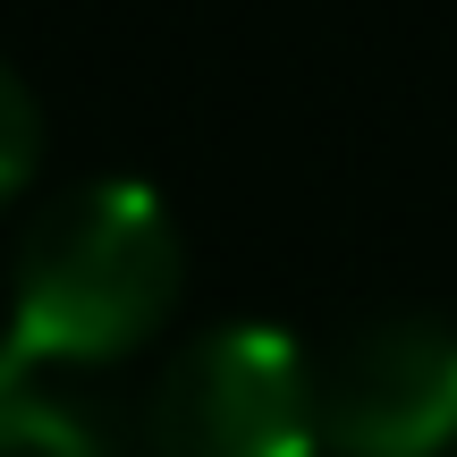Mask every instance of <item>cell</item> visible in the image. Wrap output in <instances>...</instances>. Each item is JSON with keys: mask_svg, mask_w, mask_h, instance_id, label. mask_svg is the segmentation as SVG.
I'll list each match as a JSON object with an SVG mask.
<instances>
[{"mask_svg": "<svg viewBox=\"0 0 457 457\" xmlns=\"http://www.w3.org/2000/svg\"><path fill=\"white\" fill-rule=\"evenodd\" d=\"M9 330L43 356L94 364L136 347L187 279V245L170 204L145 179H77L17 237Z\"/></svg>", "mask_w": 457, "mask_h": 457, "instance_id": "obj_1", "label": "cell"}, {"mask_svg": "<svg viewBox=\"0 0 457 457\" xmlns=\"http://www.w3.org/2000/svg\"><path fill=\"white\" fill-rule=\"evenodd\" d=\"M145 441L162 457H313V356L279 322H212L153 373Z\"/></svg>", "mask_w": 457, "mask_h": 457, "instance_id": "obj_2", "label": "cell"}, {"mask_svg": "<svg viewBox=\"0 0 457 457\" xmlns=\"http://www.w3.org/2000/svg\"><path fill=\"white\" fill-rule=\"evenodd\" d=\"M313 415L339 457H457V322L381 305L313 356Z\"/></svg>", "mask_w": 457, "mask_h": 457, "instance_id": "obj_3", "label": "cell"}, {"mask_svg": "<svg viewBox=\"0 0 457 457\" xmlns=\"http://www.w3.org/2000/svg\"><path fill=\"white\" fill-rule=\"evenodd\" d=\"M0 457H128L119 407L68 356L26 347L0 322Z\"/></svg>", "mask_w": 457, "mask_h": 457, "instance_id": "obj_4", "label": "cell"}, {"mask_svg": "<svg viewBox=\"0 0 457 457\" xmlns=\"http://www.w3.org/2000/svg\"><path fill=\"white\" fill-rule=\"evenodd\" d=\"M34 153H43V102H34V85L0 60V204L26 187Z\"/></svg>", "mask_w": 457, "mask_h": 457, "instance_id": "obj_5", "label": "cell"}]
</instances>
